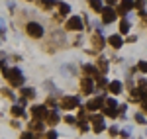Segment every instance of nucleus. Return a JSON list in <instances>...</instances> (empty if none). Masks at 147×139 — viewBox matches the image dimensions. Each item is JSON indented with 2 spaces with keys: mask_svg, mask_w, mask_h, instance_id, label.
<instances>
[{
  "mask_svg": "<svg viewBox=\"0 0 147 139\" xmlns=\"http://www.w3.org/2000/svg\"><path fill=\"white\" fill-rule=\"evenodd\" d=\"M2 75H4L6 81L10 82V86H22L24 79H26L20 69H6V71H2Z\"/></svg>",
  "mask_w": 147,
  "mask_h": 139,
  "instance_id": "nucleus-1",
  "label": "nucleus"
},
{
  "mask_svg": "<svg viewBox=\"0 0 147 139\" xmlns=\"http://www.w3.org/2000/svg\"><path fill=\"white\" fill-rule=\"evenodd\" d=\"M136 122L137 124H145V118L141 116V114H136Z\"/></svg>",
  "mask_w": 147,
  "mask_h": 139,
  "instance_id": "nucleus-30",
  "label": "nucleus"
},
{
  "mask_svg": "<svg viewBox=\"0 0 147 139\" xmlns=\"http://www.w3.org/2000/svg\"><path fill=\"white\" fill-rule=\"evenodd\" d=\"M0 92L4 94V96H6V98H10V100H14V98H16V96H14V92H12L10 88H6V86H4V88H2V90H0Z\"/></svg>",
  "mask_w": 147,
  "mask_h": 139,
  "instance_id": "nucleus-24",
  "label": "nucleus"
},
{
  "mask_svg": "<svg viewBox=\"0 0 147 139\" xmlns=\"http://www.w3.org/2000/svg\"><path fill=\"white\" fill-rule=\"evenodd\" d=\"M30 129H32V131H37V133L43 131V122H41V120H32V122H30Z\"/></svg>",
  "mask_w": 147,
  "mask_h": 139,
  "instance_id": "nucleus-16",
  "label": "nucleus"
},
{
  "mask_svg": "<svg viewBox=\"0 0 147 139\" xmlns=\"http://www.w3.org/2000/svg\"><path fill=\"white\" fill-rule=\"evenodd\" d=\"M26 34L30 35V37H43V26L37 22H30L28 26H26Z\"/></svg>",
  "mask_w": 147,
  "mask_h": 139,
  "instance_id": "nucleus-2",
  "label": "nucleus"
},
{
  "mask_svg": "<svg viewBox=\"0 0 147 139\" xmlns=\"http://www.w3.org/2000/svg\"><path fill=\"white\" fill-rule=\"evenodd\" d=\"M35 96V90L34 88H22V98H26V100H28V98H34Z\"/></svg>",
  "mask_w": 147,
  "mask_h": 139,
  "instance_id": "nucleus-22",
  "label": "nucleus"
},
{
  "mask_svg": "<svg viewBox=\"0 0 147 139\" xmlns=\"http://www.w3.org/2000/svg\"><path fill=\"white\" fill-rule=\"evenodd\" d=\"M136 6V0H122L120 2V6L116 8V14H120V16H125V12L131 10Z\"/></svg>",
  "mask_w": 147,
  "mask_h": 139,
  "instance_id": "nucleus-8",
  "label": "nucleus"
},
{
  "mask_svg": "<svg viewBox=\"0 0 147 139\" xmlns=\"http://www.w3.org/2000/svg\"><path fill=\"white\" fill-rule=\"evenodd\" d=\"M108 90H110L112 94H116V96H118V94L122 92V82H120V81H112L110 84H108Z\"/></svg>",
  "mask_w": 147,
  "mask_h": 139,
  "instance_id": "nucleus-14",
  "label": "nucleus"
},
{
  "mask_svg": "<svg viewBox=\"0 0 147 139\" xmlns=\"http://www.w3.org/2000/svg\"><path fill=\"white\" fill-rule=\"evenodd\" d=\"M65 30H71V32H80V30H82V20H80L79 16L69 18L67 24H65Z\"/></svg>",
  "mask_w": 147,
  "mask_h": 139,
  "instance_id": "nucleus-3",
  "label": "nucleus"
},
{
  "mask_svg": "<svg viewBox=\"0 0 147 139\" xmlns=\"http://www.w3.org/2000/svg\"><path fill=\"white\" fill-rule=\"evenodd\" d=\"M65 124H69V126H75V124H77V120H75L73 116H65Z\"/></svg>",
  "mask_w": 147,
  "mask_h": 139,
  "instance_id": "nucleus-27",
  "label": "nucleus"
},
{
  "mask_svg": "<svg viewBox=\"0 0 147 139\" xmlns=\"http://www.w3.org/2000/svg\"><path fill=\"white\" fill-rule=\"evenodd\" d=\"M80 90H82L84 94H92L94 92V82H92V79L84 77V79L80 81Z\"/></svg>",
  "mask_w": 147,
  "mask_h": 139,
  "instance_id": "nucleus-10",
  "label": "nucleus"
},
{
  "mask_svg": "<svg viewBox=\"0 0 147 139\" xmlns=\"http://www.w3.org/2000/svg\"><path fill=\"white\" fill-rule=\"evenodd\" d=\"M108 43H110L114 49H120V47L124 45V41H122L120 35H110V37H108Z\"/></svg>",
  "mask_w": 147,
  "mask_h": 139,
  "instance_id": "nucleus-12",
  "label": "nucleus"
},
{
  "mask_svg": "<svg viewBox=\"0 0 147 139\" xmlns=\"http://www.w3.org/2000/svg\"><path fill=\"white\" fill-rule=\"evenodd\" d=\"M45 139H57V131H55V129H51V131L47 133V137H45Z\"/></svg>",
  "mask_w": 147,
  "mask_h": 139,
  "instance_id": "nucleus-29",
  "label": "nucleus"
},
{
  "mask_svg": "<svg viewBox=\"0 0 147 139\" xmlns=\"http://www.w3.org/2000/svg\"><path fill=\"white\" fill-rule=\"evenodd\" d=\"M100 16H102V22L104 24H112L114 20H116V10L114 8H110V6H106V8H102V12H100Z\"/></svg>",
  "mask_w": 147,
  "mask_h": 139,
  "instance_id": "nucleus-4",
  "label": "nucleus"
},
{
  "mask_svg": "<svg viewBox=\"0 0 147 139\" xmlns=\"http://www.w3.org/2000/svg\"><path fill=\"white\" fill-rule=\"evenodd\" d=\"M10 112H12V116H14V118H24V108H22L20 104L12 106V110H10Z\"/></svg>",
  "mask_w": 147,
  "mask_h": 139,
  "instance_id": "nucleus-18",
  "label": "nucleus"
},
{
  "mask_svg": "<svg viewBox=\"0 0 147 139\" xmlns=\"http://www.w3.org/2000/svg\"><path fill=\"white\" fill-rule=\"evenodd\" d=\"M37 4H39L41 8L49 10V8H53V6H59V0H37Z\"/></svg>",
  "mask_w": 147,
  "mask_h": 139,
  "instance_id": "nucleus-15",
  "label": "nucleus"
},
{
  "mask_svg": "<svg viewBox=\"0 0 147 139\" xmlns=\"http://www.w3.org/2000/svg\"><path fill=\"white\" fill-rule=\"evenodd\" d=\"M92 45H94V49H102L106 45V41H104V37L100 34H96V35H92Z\"/></svg>",
  "mask_w": 147,
  "mask_h": 139,
  "instance_id": "nucleus-13",
  "label": "nucleus"
},
{
  "mask_svg": "<svg viewBox=\"0 0 147 139\" xmlns=\"http://www.w3.org/2000/svg\"><path fill=\"white\" fill-rule=\"evenodd\" d=\"M104 96H100V98H94V100H90L88 104H86V110L88 112H98L100 108H104Z\"/></svg>",
  "mask_w": 147,
  "mask_h": 139,
  "instance_id": "nucleus-9",
  "label": "nucleus"
},
{
  "mask_svg": "<svg viewBox=\"0 0 147 139\" xmlns=\"http://www.w3.org/2000/svg\"><path fill=\"white\" fill-rule=\"evenodd\" d=\"M96 84H98V88H104V86H108V81L104 77H100V79H96Z\"/></svg>",
  "mask_w": 147,
  "mask_h": 139,
  "instance_id": "nucleus-25",
  "label": "nucleus"
},
{
  "mask_svg": "<svg viewBox=\"0 0 147 139\" xmlns=\"http://www.w3.org/2000/svg\"><path fill=\"white\" fill-rule=\"evenodd\" d=\"M28 2H32V0H28Z\"/></svg>",
  "mask_w": 147,
  "mask_h": 139,
  "instance_id": "nucleus-36",
  "label": "nucleus"
},
{
  "mask_svg": "<svg viewBox=\"0 0 147 139\" xmlns=\"http://www.w3.org/2000/svg\"><path fill=\"white\" fill-rule=\"evenodd\" d=\"M82 71H84V75H86L88 79H92V81H96V79H100V77H102L100 73H98V69H96V67H92V65H84Z\"/></svg>",
  "mask_w": 147,
  "mask_h": 139,
  "instance_id": "nucleus-11",
  "label": "nucleus"
},
{
  "mask_svg": "<svg viewBox=\"0 0 147 139\" xmlns=\"http://www.w3.org/2000/svg\"><path fill=\"white\" fill-rule=\"evenodd\" d=\"M61 108H65V110H75V108H79V98H77V96H65V98L61 100Z\"/></svg>",
  "mask_w": 147,
  "mask_h": 139,
  "instance_id": "nucleus-6",
  "label": "nucleus"
},
{
  "mask_svg": "<svg viewBox=\"0 0 147 139\" xmlns=\"http://www.w3.org/2000/svg\"><path fill=\"white\" fill-rule=\"evenodd\" d=\"M137 69L141 71V73H147V61H141V63L137 65Z\"/></svg>",
  "mask_w": 147,
  "mask_h": 139,
  "instance_id": "nucleus-28",
  "label": "nucleus"
},
{
  "mask_svg": "<svg viewBox=\"0 0 147 139\" xmlns=\"http://www.w3.org/2000/svg\"><path fill=\"white\" fill-rule=\"evenodd\" d=\"M57 8H59V16H61V18H63V16H67L69 12H71L69 4H65V2H59V6H57Z\"/></svg>",
  "mask_w": 147,
  "mask_h": 139,
  "instance_id": "nucleus-19",
  "label": "nucleus"
},
{
  "mask_svg": "<svg viewBox=\"0 0 147 139\" xmlns=\"http://www.w3.org/2000/svg\"><path fill=\"white\" fill-rule=\"evenodd\" d=\"M120 32H122V34H127V32H129V22H127L125 18L120 22Z\"/></svg>",
  "mask_w": 147,
  "mask_h": 139,
  "instance_id": "nucleus-23",
  "label": "nucleus"
},
{
  "mask_svg": "<svg viewBox=\"0 0 147 139\" xmlns=\"http://www.w3.org/2000/svg\"><path fill=\"white\" fill-rule=\"evenodd\" d=\"M106 2H108V6H110V8H112L114 4H116V0H106Z\"/></svg>",
  "mask_w": 147,
  "mask_h": 139,
  "instance_id": "nucleus-33",
  "label": "nucleus"
},
{
  "mask_svg": "<svg viewBox=\"0 0 147 139\" xmlns=\"http://www.w3.org/2000/svg\"><path fill=\"white\" fill-rule=\"evenodd\" d=\"M90 122L92 124H94V133H100V131H104V129H106V126H104V116H98V114H94V116L90 118Z\"/></svg>",
  "mask_w": 147,
  "mask_h": 139,
  "instance_id": "nucleus-7",
  "label": "nucleus"
},
{
  "mask_svg": "<svg viewBox=\"0 0 147 139\" xmlns=\"http://www.w3.org/2000/svg\"><path fill=\"white\" fill-rule=\"evenodd\" d=\"M2 32H4V30H2V28H0V35H2Z\"/></svg>",
  "mask_w": 147,
  "mask_h": 139,
  "instance_id": "nucleus-35",
  "label": "nucleus"
},
{
  "mask_svg": "<svg viewBox=\"0 0 147 139\" xmlns=\"http://www.w3.org/2000/svg\"><path fill=\"white\" fill-rule=\"evenodd\" d=\"M57 122H59V114H57V112H49V116H47V124H49V126H55Z\"/></svg>",
  "mask_w": 147,
  "mask_h": 139,
  "instance_id": "nucleus-20",
  "label": "nucleus"
},
{
  "mask_svg": "<svg viewBox=\"0 0 147 139\" xmlns=\"http://www.w3.org/2000/svg\"><path fill=\"white\" fill-rule=\"evenodd\" d=\"M110 135H112V137H116V135H118V129H116V128H110Z\"/></svg>",
  "mask_w": 147,
  "mask_h": 139,
  "instance_id": "nucleus-32",
  "label": "nucleus"
},
{
  "mask_svg": "<svg viewBox=\"0 0 147 139\" xmlns=\"http://www.w3.org/2000/svg\"><path fill=\"white\" fill-rule=\"evenodd\" d=\"M143 4H145V0H136V8H139V12L143 8Z\"/></svg>",
  "mask_w": 147,
  "mask_h": 139,
  "instance_id": "nucleus-31",
  "label": "nucleus"
},
{
  "mask_svg": "<svg viewBox=\"0 0 147 139\" xmlns=\"http://www.w3.org/2000/svg\"><path fill=\"white\" fill-rule=\"evenodd\" d=\"M0 28H2V30H6V24L2 22V20H0Z\"/></svg>",
  "mask_w": 147,
  "mask_h": 139,
  "instance_id": "nucleus-34",
  "label": "nucleus"
},
{
  "mask_svg": "<svg viewBox=\"0 0 147 139\" xmlns=\"http://www.w3.org/2000/svg\"><path fill=\"white\" fill-rule=\"evenodd\" d=\"M32 116H34V120H47V116H49V112H47L45 106H32Z\"/></svg>",
  "mask_w": 147,
  "mask_h": 139,
  "instance_id": "nucleus-5",
  "label": "nucleus"
},
{
  "mask_svg": "<svg viewBox=\"0 0 147 139\" xmlns=\"http://www.w3.org/2000/svg\"><path fill=\"white\" fill-rule=\"evenodd\" d=\"M88 2H90L92 10H96V12H98V14H100V12H102V8H104V6H102V0H88Z\"/></svg>",
  "mask_w": 147,
  "mask_h": 139,
  "instance_id": "nucleus-21",
  "label": "nucleus"
},
{
  "mask_svg": "<svg viewBox=\"0 0 147 139\" xmlns=\"http://www.w3.org/2000/svg\"><path fill=\"white\" fill-rule=\"evenodd\" d=\"M96 69H98V73H100V75H104V73L108 71V61H106V59H98Z\"/></svg>",
  "mask_w": 147,
  "mask_h": 139,
  "instance_id": "nucleus-17",
  "label": "nucleus"
},
{
  "mask_svg": "<svg viewBox=\"0 0 147 139\" xmlns=\"http://www.w3.org/2000/svg\"><path fill=\"white\" fill-rule=\"evenodd\" d=\"M20 139H35V135L32 133V131H24L22 135H20Z\"/></svg>",
  "mask_w": 147,
  "mask_h": 139,
  "instance_id": "nucleus-26",
  "label": "nucleus"
}]
</instances>
